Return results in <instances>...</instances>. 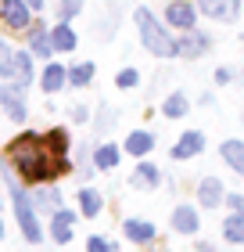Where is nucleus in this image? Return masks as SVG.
<instances>
[{"label": "nucleus", "mask_w": 244, "mask_h": 252, "mask_svg": "<svg viewBox=\"0 0 244 252\" xmlns=\"http://www.w3.org/2000/svg\"><path fill=\"white\" fill-rule=\"evenodd\" d=\"M7 162H11V169H15L22 180H29V184H51L57 173L68 169L65 158H57L47 148V141L36 137V133L15 137L11 148H7Z\"/></svg>", "instance_id": "obj_1"}, {"label": "nucleus", "mask_w": 244, "mask_h": 252, "mask_svg": "<svg viewBox=\"0 0 244 252\" xmlns=\"http://www.w3.org/2000/svg\"><path fill=\"white\" fill-rule=\"evenodd\" d=\"M136 29H140V43L151 54H158V58H176V40L169 36V29L162 26L147 7L136 11Z\"/></svg>", "instance_id": "obj_2"}, {"label": "nucleus", "mask_w": 244, "mask_h": 252, "mask_svg": "<svg viewBox=\"0 0 244 252\" xmlns=\"http://www.w3.org/2000/svg\"><path fill=\"white\" fill-rule=\"evenodd\" d=\"M0 169H4V177H7V188H11V202H15V216H18V227H22V234H26V242H29V245H36L40 238H43V231H40V220H36V209H32L29 194L18 188V180L11 177V173H15V169H11V162H4Z\"/></svg>", "instance_id": "obj_3"}, {"label": "nucleus", "mask_w": 244, "mask_h": 252, "mask_svg": "<svg viewBox=\"0 0 244 252\" xmlns=\"http://www.w3.org/2000/svg\"><path fill=\"white\" fill-rule=\"evenodd\" d=\"M0 22L15 32H26L32 26V7L29 0H0Z\"/></svg>", "instance_id": "obj_4"}, {"label": "nucleus", "mask_w": 244, "mask_h": 252, "mask_svg": "<svg viewBox=\"0 0 244 252\" xmlns=\"http://www.w3.org/2000/svg\"><path fill=\"white\" fill-rule=\"evenodd\" d=\"M165 22L172 29H194L197 26V7L190 4V0H169L165 4Z\"/></svg>", "instance_id": "obj_5"}, {"label": "nucleus", "mask_w": 244, "mask_h": 252, "mask_svg": "<svg viewBox=\"0 0 244 252\" xmlns=\"http://www.w3.org/2000/svg\"><path fill=\"white\" fill-rule=\"evenodd\" d=\"M208 47H212V40L205 36V32H197V29H187L183 32V40H176V58H201V54H208Z\"/></svg>", "instance_id": "obj_6"}, {"label": "nucleus", "mask_w": 244, "mask_h": 252, "mask_svg": "<svg viewBox=\"0 0 244 252\" xmlns=\"http://www.w3.org/2000/svg\"><path fill=\"white\" fill-rule=\"evenodd\" d=\"M0 105H4L7 119H15V123H26L29 108H26V90H22V87H0Z\"/></svg>", "instance_id": "obj_7"}, {"label": "nucleus", "mask_w": 244, "mask_h": 252, "mask_svg": "<svg viewBox=\"0 0 244 252\" xmlns=\"http://www.w3.org/2000/svg\"><path fill=\"white\" fill-rule=\"evenodd\" d=\"M197 11L216 22H234L241 15V0H197Z\"/></svg>", "instance_id": "obj_8"}, {"label": "nucleus", "mask_w": 244, "mask_h": 252, "mask_svg": "<svg viewBox=\"0 0 244 252\" xmlns=\"http://www.w3.org/2000/svg\"><path fill=\"white\" fill-rule=\"evenodd\" d=\"M201 152H205V133H201V130H183V137L172 144L169 155H172V158H197Z\"/></svg>", "instance_id": "obj_9"}, {"label": "nucleus", "mask_w": 244, "mask_h": 252, "mask_svg": "<svg viewBox=\"0 0 244 252\" xmlns=\"http://www.w3.org/2000/svg\"><path fill=\"white\" fill-rule=\"evenodd\" d=\"M72 223H76V216L68 213V209H54V216H51V238H54L57 245L72 242Z\"/></svg>", "instance_id": "obj_10"}, {"label": "nucleus", "mask_w": 244, "mask_h": 252, "mask_svg": "<svg viewBox=\"0 0 244 252\" xmlns=\"http://www.w3.org/2000/svg\"><path fill=\"white\" fill-rule=\"evenodd\" d=\"M197 202H201L205 209H216V205H223V202H226L223 184H219L216 177H205L201 184H197Z\"/></svg>", "instance_id": "obj_11"}, {"label": "nucleus", "mask_w": 244, "mask_h": 252, "mask_svg": "<svg viewBox=\"0 0 244 252\" xmlns=\"http://www.w3.org/2000/svg\"><path fill=\"white\" fill-rule=\"evenodd\" d=\"M26 40H29V51L36 54V58H47V54L54 51V43H51V29H43V26H32L26 29Z\"/></svg>", "instance_id": "obj_12"}, {"label": "nucleus", "mask_w": 244, "mask_h": 252, "mask_svg": "<svg viewBox=\"0 0 244 252\" xmlns=\"http://www.w3.org/2000/svg\"><path fill=\"white\" fill-rule=\"evenodd\" d=\"M68 83V68L65 65H57V62H51L47 68L40 72V87H43V94H57Z\"/></svg>", "instance_id": "obj_13"}, {"label": "nucleus", "mask_w": 244, "mask_h": 252, "mask_svg": "<svg viewBox=\"0 0 244 252\" xmlns=\"http://www.w3.org/2000/svg\"><path fill=\"white\" fill-rule=\"evenodd\" d=\"M197 227H201V216H197L194 205H180V209L172 213V231H180V234H197Z\"/></svg>", "instance_id": "obj_14"}, {"label": "nucleus", "mask_w": 244, "mask_h": 252, "mask_svg": "<svg viewBox=\"0 0 244 252\" xmlns=\"http://www.w3.org/2000/svg\"><path fill=\"white\" fill-rule=\"evenodd\" d=\"M151 148H155V133L151 130H133L130 137H126V152H130L133 158H144Z\"/></svg>", "instance_id": "obj_15"}, {"label": "nucleus", "mask_w": 244, "mask_h": 252, "mask_svg": "<svg viewBox=\"0 0 244 252\" xmlns=\"http://www.w3.org/2000/svg\"><path fill=\"white\" fill-rule=\"evenodd\" d=\"M18 76V51H11V43L0 36V79H15Z\"/></svg>", "instance_id": "obj_16"}, {"label": "nucleus", "mask_w": 244, "mask_h": 252, "mask_svg": "<svg viewBox=\"0 0 244 252\" xmlns=\"http://www.w3.org/2000/svg\"><path fill=\"white\" fill-rule=\"evenodd\" d=\"M51 43H54V51H76V32H72V26L68 22H57V26L51 29Z\"/></svg>", "instance_id": "obj_17"}, {"label": "nucleus", "mask_w": 244, "mask_h": 252, "mask_svg": "<svg viewBox=\"0 0 244 252\" xmlns=\"http://www.w3.org/2000/svg\"><path fill=\"white\" fill-rule=\"evenodd\" d=\"M219 155L226 158V166H230V169H237V173L244 177V141H223Z\"/></svg>", "instance_id": "obj_18"}, {"label": "nucleus", "mask_w": 244, "mask_h": 252, "mask_svg": "<svg viewBox=\"0 0 244 252\" xmlns=\"http://www.w3.org/2000/svg\"><path fill=\"white\" fill-rule=\"evenodd\" d=\"M126 238L136 245H147V242H155V227L147 220H126Z\"/></svg>", "instance_id": "obj_19"}, {"label": "nucleus", "mask_w": 244, "mask_h": 252, "mask_svg": "<svg viewBox=\"0 0 244 252\" xmlns=\"http://www.w3.org/2000/svg\"><path fill=\"white\" fill-rule=\"evenodd\" d=\"M223 238L230 245H244V213H234L223 220Z\"/></svg>", "instance_id": "obj_20"}, {"label": "nucleus", "mask_w": 244, "mask_h": 252, "mask_svg": "<svg viewBox=\"0 0 244 252\" xmlns=\"http://www.w3.org/2000/svg\"><path fill=\"white\" fill-rule=\"evenodd\" d=\"M32 79H36V68H32V51H18V76H15V87L26 90Z\"/></svg>", "instance_id": "obj_21"}, {"label": "nucleus", "mask_w": 244, "mask_h": 252, "mask_svg": "<svg viewBox=\"0 0 244 252\" xmlns=\"http://www.w3.org/2000/svg\"><path fill=\"white\" fill-rule=\"evenodd\" d=\"M101 205H104V198H101V194H97L94 188H79V213H83L86 220L101 213Z\"/></svg>", "instance_id": "obj_22"}, {"label": "nucleus", "mask_w": 244, "mask_h": 252, "mask_svg": "<svg viewBox=\"0 0 244 252\" xmlns=\"http://www.w3.org/2000/svg\"><path fill=\"white\" fill-rule=\"evenodd\" d=\"M187 108H190V101L183 94H169L165 105H162V116H165V119H183V116H187Z\"/></svg>", "instance_id": "obj_23"}, {"label": "nucleus", "mask_w": 244, "mask_h": 252, "mask_svg": "<svg viewBox=\"0 0 244 252\" xmlns=\"http://www.w3.org/2000/svg\"><path fill=\"white\" fill-rule=\"evenodd\" d=\"M94 166L97 169H115V166H119V148H115V144L94 148Z\"/></svg>", "instance_id": "obj_24"}, {"label": "nucleus", "mask_w": 244, "mask_h": 252, "mask_svg": "<svg viewBox=\"0 0 244 252\" xmlns=\"http://www.w3.org/2000/svg\"><path fill=\"white\" fill-rule=\"evenodd\" d=\"M133 184H140V188H158V184H162V173H158L151 162H140V166L133 169Z\"/></svg>", "instance_id": "obj_25"}, {"label": "nucleus", "mask_w": 244, "mask_h": 252, "mask_svg": "<svg viewBox=\"0 0 244 252\" xmlns=\"http://www.w3.org/2000/svg\"><path fill=\"white\" fill-rule=\"evenodd\" d=\"M43 141H47V148H51L57 158H65V155H68V133H65V130H57V126H54V130L43 137ZM65 162H68V158H65Z\"/></svg>", "instance_id": "obj_26"}, {"label": "nucleus", "mask_w": 244, "mask_h": 252, "mask_svg": "<svg viewBox=\"0 0 244 252\" xmlns=\"http://www.w3.org/2000/svg\"><path fill=\"white\" fill-rule=\"evenodd\" d=\"M90 79H94V62H79V65L68 68V83L72 87H86Z\"/></svg>", "instance_id": "obj_27"}, {"label": "nucleus", "mask_w": 244, "mask_h": 252, "mask_svg": "<svg viewBox=\"0 0 244 252\" xmlns=\"http://www.w3.org/2000/svg\"><path fill=\"white\" fill-rule=\"evenodd\" d=\"M36 202L43 205V209H61V194H57V188H43Z\"/></svg>", "instance_id": "obj_28"}, {"label": "nucleus", "mask_w": 244, "mask_h": 252, "mask_svg": "<svg viewBox=\"0 0 244 252\" xmlns=\"http://www.w3.org/2000/svg\"><path fill=\"white\" fill-rule=\"evenodd\" d=\"M86 252H119V245L108 242V238H101V234H94V238L86 242Z\"/></svg>", "instance_id": "obj_29"}, {"label": "nucleus", "mask_w": 244, "mask_h": 252, "mask_svg": "<svg viewBox=\"0 0 244 252\" xmlns=\"http://www.w3.org/2000/svg\"><path fill=\"white\" fill-rule=\"evenodd\" d=\"M79 11H83V0H61V11H57V15H61V22H72Z\"/></svg>", "instance_id": "obj_30"}, {"label": "nucleus", "mask_w": 244, "mask_h": 252, "mask_svg": "<svg viewBox=\"0 0 244 252\" xmlns=\"http://www.w3.org/2000/svg\"><path fill=\"white\" fill-rule=\"evenodd\" d=\"M115 83H119L122 90H133L136 83H140V72H136V68H122V72H119V79H115Z\"/></svg>", "instance_id": "obj_31"}, {"label": "nucleus", "mask_w": 244, "mask_h": 252, "mask_svg": "<svg viewBox=\"0 0 244 252\" xmlns=\"http://www.w3.org/2000/svg\"><path fill=\"white\" fill-rule=\"evenodd\" d=\"M226 205L234 213H244V194H226Z\"/></svg>", "instance_id": "obj_32"}, {"label": "nucleus", "mask_w": 244, "mask_h": 252, "mask_svg": "<svg viewBox=\"0 0 244 252\" xmlns=\"http://www.w3.org/2000/svg\"><path fill=\"white\" fill-rule=\"evenodd\" d=\"M230 79H234L230 68H216V83H230Z\"/></svg>", "instance_id": "obj_33"}, {"label": "nucleus", "mask_w": 244, "mask_h": 252, "mask_svg": "<svg viewBox=\"0 0 244 252\" xmlns=\"http://www.w3.org/2000/svg\"><path fill=\"white\" fill-rule=\"evenodd\" d=\"M194 252H216V249L208 245V242H197V245H194Z\"/></svg>", "instance_id": "obj_34"}, {"label": "nucleus", "mask_w": 244, "mask_h": 252, "mask_svg": "<svg viewBox=\"0 0 244 252\" xmlns=\"http://www.w3.org/2000/svg\"><path fill=\"white\" fill-rule=\"evenodd\" d=\"M29 7H32V11H40V7H43V0H29Z\"/></svg>", "instance_id": "obj_35"}, {"label": "nucleus", "mask_w": 244, "mask_h": 252, "mask_svg": "<svg viewBox=\"0 0 244 252\" xmlns=\"http://www.w3.org/2000/svg\"><path fill=\"white\" fill-rule=\"evenodd\" d=\"M0 238H4V223H0Z\"/></svg>", "instance_id": "obj_36"}]
</instances>
